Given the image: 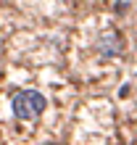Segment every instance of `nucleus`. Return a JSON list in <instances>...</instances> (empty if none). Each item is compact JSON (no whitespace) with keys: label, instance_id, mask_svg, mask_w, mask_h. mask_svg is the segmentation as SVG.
Here are the masks:
<instances>
[{"label":"nucleus","instance_id":"nucleus-1","mask_svg":"<svg viewBox=\"0 0 137 145\" xmlns=\"http://www.w3.org/2000/svg\"><path fill=\"white\" fill-rule=\"evenodd\" d=\"M45 108H48V100L37 90H21V92L13 95V116L16 119H24L27 121V119L40 116Z\"/></svg>","mask_w":137,"mask_h":145},{"label":"nucleus","instance_id":"nucleus-2","mask_svg":"<svg viewBox=\"0 0 137 145\" xmlns=\"http://www.w3.org/2000/svg\"><path fill=\"white\" fill-rule=\"evenodd\" d=\"M98 53L100 56H106V58H114V56H121V50H124V42L121 37L116 35V32H103V35L98 37Z\"/></svg>","mask_w":137,"mask_h":145},{"label":"nucleus","instance_id":"nucleus-3","mask_svg":"<svg viewBox=\"0 0 137 145\" xmlns=\"http://www.w3.org/2000/svg\"><path fill=\"white\" fill-rule=\"evenodd\" d=\"M124 8H129V3H116V11L119 13H124Z\"/></svg>","mask_w":137,"mask_h":145}]
</instances>
